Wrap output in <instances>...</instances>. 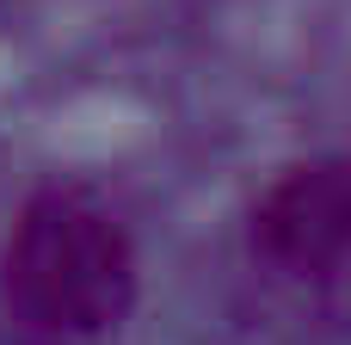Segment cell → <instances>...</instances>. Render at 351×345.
Returning a JSON list of instances; mask_svg holds the SVG:
<instances>
[{"label": "cell", "instance_id": "7a4b0ae2", "mask_svg": "<svg viewBox=\"0 0 351 345\" xmlns=\"http://www.w3.org/2000/svg\"><path fill=\"white\" fill-rule=\"evenodd\" d=\"M253 253L284 278H327L351 259V160L321 154L265 185L253 204Z\"/></svg>", "mask_w": 351, "mask_h": 345}, {"label": "cell", "instance_id": "6da1fadb", "mask_svg": "<svg viewBox=\"0 0 351 345\" xmlns=\"http://www.w3.org/2000/svg\"><path fill=\"white\" fill-rule=\"evenodd\" d=\"M0 296L25 340L93 345L136 296V247L117 210L80 185L37 191L0 253Z\"/></svg>", "mask_w": 351, "mask_h": 345}]
</instances>
